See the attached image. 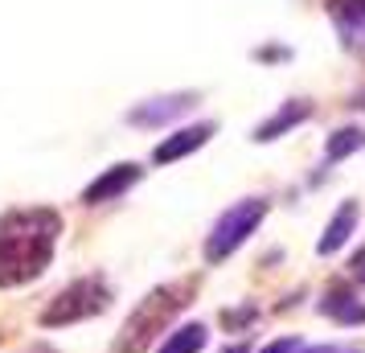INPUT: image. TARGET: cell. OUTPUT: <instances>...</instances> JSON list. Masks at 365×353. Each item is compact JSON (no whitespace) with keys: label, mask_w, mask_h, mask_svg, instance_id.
<instances>
[{"label":"cell","mask_w":365,"mask_h":353,"mask_svg":"<svg viewBox=\"0 0 365 353\" xmlns=\"http://www.w3.org/2000/svg\"><path fill=\"white\" fill-rule=\"evenodd\" d=\"M62 218L50 205H21L0 218V287H21L53 263Z\"/></svg>","instance_id":"6da1fadb"},{"label":"cell","mask_w":365,"mask_h":353,"mask_svg":"<svg viewBox=\"0 0 365 353\" xmlns=\"http://www.w3.org/2000/svg\"><path fill=\"white\" fill-rule=\"evenodd\" d=\"M193 296H197V280L193 275L189 280H177V284L152 287L148 296L132 308V317L123 320L111 353H144L156 337H168V324L193 304Z\"/></svg>","instance_id":"7a4b0ae2"},{"label":"cell","mask_w":365,"mask_h":353,"mask_svg":"<svg viewBox=\"0 0 365 353\" xmlns=\"http://www.w3.org/2000/svg\"><path fill=\"white\" fill-rule=\"evenodd\" d=\"M111 304V287L103 275H83L66 284L58 296H53L46 308H41V329H62V324H78V320H91L99 317L103 308Z\"/></svg>","instance_id":"3957f363"},{"label":"cell","mask_w":365,"mask_h":353,"mask_svg":"<svg viewBox=\"0 0 365 353\" xmlns=\"http://www.w3.org/2000/svg\"><path fill=\"white\" fill-rule=\"evenodd\" d=\"M263 218H267V198H242V202H234L230 210H222L217 222L210 226V235H205V263L230 259V255L259 230Z\"/></svg>","instance_id":"277c9868"},{"label":"cell","mask_w":365,"mask_h":353,"mask_svg":"<svg viewBox=\"0 0 365 353\" xmlns=\"http://www.w3.org/2000/svg\"><path fill=\"white\" fill-rule=\"evenodd\" d=\"M197 107V91H173V95H156V99L135 103L128 111V123L135 128H168L173 119L189 116Z\"/></svg>","instance_id":"5b68a950"},{"label":"cell","mask_w":365,"mask_h":353,"mask_svg":"<svg viewBox=\"0 0 365 353\" xmlns=\"http://www.w3.org/2000/svg\"><path fill=\"white\" fill-rule=\"evenodd\" d=\"M140 177H144V168L132 165V160H123V165H111L103 168L99 177L91 181V185L83 189V202L86 205H103V202H115V198H123L132 185H140Z\"/></svg>","instance_id":"8992f818"},{"label":"cell","mask_w":365,"mask_h":353,"mask_svg":"<svg viewBox=\"0 0 365 353\" xmlns=\"http://www.w3.org/2000/svg\"><path fill=\"white\" fill-rule=\"evenodd\" d=\"M329 17L341 34V46L365 53V0H329Z\"/></svg>","instance_id":"52a82bcc"},{"label":"cell","mask_w":365,"mask_h":353,"mask_svg":"<svg viewBox=\"0 0 365 353\" xmlns=\"http://www.w3.org/2000/svg\"><path fill=\"white\" fill-rule=\"evenodd\" d=\"M214 132H217L214 119L193 123V128H181V132H173L168 140H160V144L152 148V160H156V165H173V160H181V156H189V152H197L201 144H210Z\"/></svg>","instance_id":"ba28073f"},{"label":"cell","mask_w":365,"mask_h":353,"mask_svg":"<svg viewBox=\"0 0 365 353\" xmlns=\"http://www.w3.org/2000/svg\"><path fill=\"white\" fill-rule=\"evenodd\" d=\"M312 103L308 99H287L279 107V111H275V116H267L263 123H259V128H255V135H250V140H255V144H267V140H279L283 132H292V128H299V123H304V119H312Z\"/></svg>","instance_id":"9c48e42d"},{"label":"cell","mask_w":365,"mask_h":353,"mask_svg":"<svg viewBox=\"0 0 365 353\" xmlns=\"http://www.w3.org/2000/svg\"><path fill=\"white\" fill-rule=\"evenodd\" d=\"M357 202L349 198V202H341V210L329 218V226H324V235H320V242H316V251L320 255H336L341 247H345L349 238H353V230H357Z\"/></svg>","instance_id":"30bf717a"},{"label":"cell","mask_w":365,"mask_h":353,"mask_svg":"<svg viewBox=\"0 0 365 353\" xmlns=\"http://www.w3.org/2000/svg\"><path fill=\"white\" fill-rule=\"evenodd\" d=\"M205 337H210V329H205L201 320H189V324H181V329H173V333L160 341L156 353H201Z\"/></svg>","instance_id":"8fae6325"},{"label":"cell","mask_w":365,"mask_h":353,"mask_svg":"<svg viewBox=\"0 0 365 353\" xmlns=\"http://www.w3.org/2000/svg\"><path fill=\"white\" fill-rule=\"evenodd\" d=\"M365 148V128H336V132L324 140V160L336 165V160H345L353 152Z\"/></svg>","instance_id":"7c38bea8"},{"label":"cell","mask_w":365,"mask_h":353,"mask_svg":"<svg viewBox=\"0 0 365 353\" xmlns=\"http://www.w3.org/2000/svg\"><path fill=\"white\" fill-rule=\"evenodd\" d=\"M320 312L332 317L336 324H365V300H353L345 292H329V300L320 304Z\"/></svg>","instance_id":"4fadbf2b"},{"label":"cell","mask_w":365,"mask_h":353,"mask_svg":"<svg viewBox=\"0 0 365 353\" xmlns=\"http://www.w3.org/2000/svg\"><path fill=\"white\" fill-rule=\"evenodd\" d=\"M304 345H299V337H279V341H271L267 349H259V353H299Z\"/></svg>","instance_id":"5bb4252c"},{"label":"cell","mask_w":365,"mask_h":353,"mask_svg":"<svg viewBox=\"0 0 365 353\" xmlns=\"http://www.w3.org/2000/svg\"><path fill=\"white\" fill-rule=\"evenodd\" d=\"M299 353H361L357 345H308V349H299Z\"/></svg>","instance_id":"9a60e30c"},{"label":"cell","mask_w":365,"mask_h":353,"mask_svg":"<svg viewBox=\"0 0 365 353\" xmlns=\"http://www.w3.org/2000/svg\"><path fill=\"white\" fill-rule=\"evenodd\" d=\"M349 267H353V275H357V280L365 284V251H361V255H353V263H349Z\"/></svg>","instance_id":"2e32d148"},{"label":"cell","mask_w":365,"mask_h":353,"mask_svg":"<svg viewBox=\"0 0 365 353\" xmlns=\"http://www.w3.org/2000/svg\"><path fill=\"white\" fill-rule=\"evenodd\" d=\"M222 353H250V349H247V345H242V341H234V345H226V349H222Z\"/></svg>","instance_id":"e0dca14e"}]
</instances>
